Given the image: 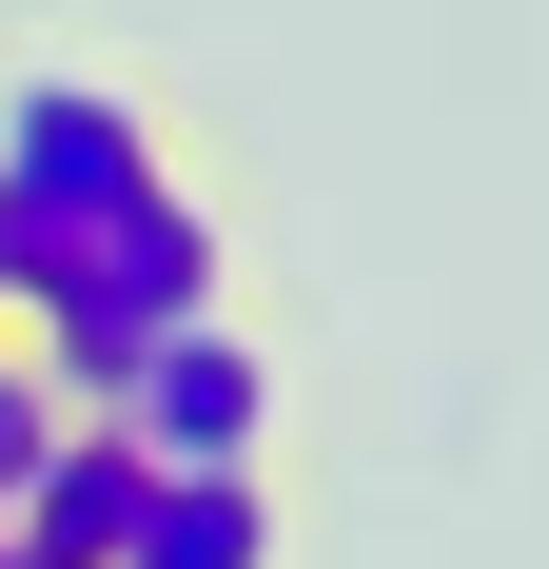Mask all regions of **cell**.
Listing matches in <instances>:
<instances>
[{
  "instance_id": "cell-1",
  "label": "cell",
  "mask_w": 549,
  "mask_h": 569,
  "mask_svg": "<svg viewBox=\"0 0 549 569\" xmlns=\"http://www.w3.org/2000/svg\"><path fill=\"white\" fill-rule=\"evenodd\" d=\"M197 315H236V217L197 197V177H158L138 217H99L40 295H20V373H59V412H99L118 373H138L158 335H197Z\"/></svg>"
},
{
  "instance_id": "cell-2",
  "label": "cell",
  "mask_w": 549,
  "mask_h": 569,
  "mask_svg": "<svg viewBox=\"0 0 549 569\" xmlns=\"http://www.w3.org/2000/svg\"><path fill=\"white\" fill-rule=\"evenodd\" d=\"M158 177L177 158H158V99H138V79H79V59L0 79V335H20V295H40L99 217H138Z\"/></svg>"
},
{
  "instance_id": "cell-3",
  "label": "cell",
  "mask_w": 549,
  "mask_h": 569,
  "mask_svg": "<svg viewBox=\"0 0 549 569\" xmlns=\"http://www.w3.org/2000/svg\"><path fill=\"white\" fill-rule=\"evenodd\" d=\"M99 412H118V452H138V471H274L295 373H274V335H256V315H197V335H158Z\"/></svg>"
},
{
  "instance_id": "cell-4",
  "label": "cell",
  "mask_w": 549,
  "mask_h": 569,
  "mask_svg": "<svg viewBox=\"0 0 549 569\" xmlns=\"http://www.w3.org/2000/svg\"><path fill=\"white\" fill-rule=\"evenodd\" d=\"M138 491H158V471L118 452V412H59V452L20 471V491H0V550H20V569H118Z\"/></svg>"
},
{
  "instance_id": "cell-5",
  "label": "cell",
  "mask_w": 549,
  "mask_h": 569,
  "mask_svg": "<svg viewBox=\"0 0 549 569\" xmlns=\"http://www.w3.org/2000/svg\"><path fill=\"white\" fill-rule=\"evenodd\" d=\"M274 550H295L274 471H158L138 530H118V569H274Z\"/></svg>"
},
{
  "instance_id": "cell-6",
  "label": "cell",
  "mask_w": 549,
  "mask_h": 569,
  "mask_svg": "<svg viewBox=\"0 0 549 569\" xmlns=\"http://www.w3.org/2000/svg\"><path fill=\"white\" fill-rule=\"evenodd\" d=\"M0 353H20V335H0Z\"/></svg>"
},
{
  "instance_id": "cell-7",
  "label": "cell",
  "mask_w": 549,
  "mask_h": 569,
  "mask_svg": "<svg viewBox=\"0 0 549 569\" xmlns=\"http://www.w3.org/2000/svg\"><path fill=\"white\" fill-rule=\"evenodd\" d=\"M0 569H20V550H0Z\"/></svg>"
}]
</instances>
